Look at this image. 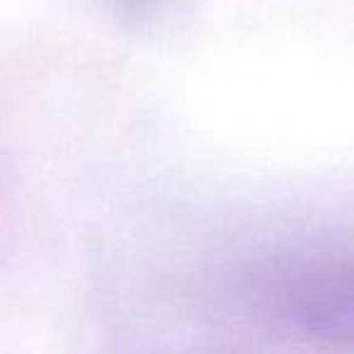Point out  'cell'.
<instances>
[{"instance_id": "cell-1", "label": "cell", "mask_w": 354, "mask_h": 354, "mask_svg": "<svg viewBox=\"0 0 354 354\" xmlns=\"http://www.w3.org/2000/svg\"><path fill=\"white\" fill-rule=\"evenodd\" d=\"M250 306L294 333L320 339L352 335V270L335 250H299L257 262L243 281Z\"/></svg>"}, {"instance_id": "cell-2", "label": "cell", "mask_w": 354, "mask_h": 354, "mask_svg": "<svg viewBox=\"0 0 354 354\" xmlns=\"http://www.w3.org/2000/svg\"><path fill=\"white\" fill-rule=\"evenodd\" d=\"M119 8H122L124 12H129V15H136V17H148L153 15V12H158L162 6H165L167 0H114Z\"/></svg>"}]
</instances>
